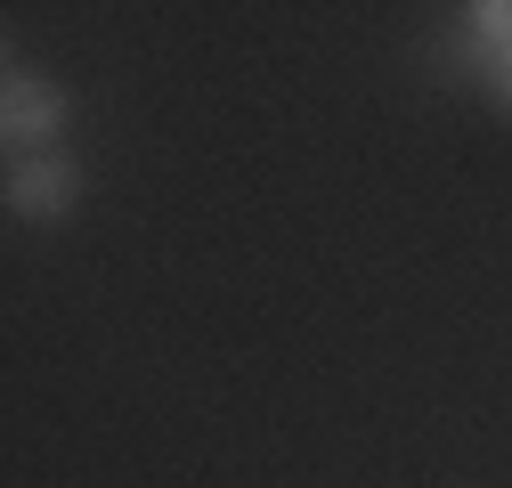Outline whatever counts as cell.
<instances>
[{"mask_svg":"<svg viewBox=\"0 0 512 488\" xmlns=\"http://www.w3.org/2000/svg\"><path fill=\"white\" fill-rule=\"evenodd\" d=\"M74 196H82V179H74L66 155H17V171H9V212H25V220H66Z\"/></svg>","mask_w":512,"mask_h":488,"instance_id":"cell-1","label":"cell"},{"mask_svg":"<svg viewBox=\"0 0 512 488\" xmlns=\"http://www.w3.org/2000/svg\"><path fill=\"white\" fill-rule=\"evenodd\" d=\"M57 122H66V106H57V90L41 74H9V98H0V131H9V147L41 155L57 139Z\"/></svg>","mask_w":512,"mask_h":488,"instance_id":"cell-2","label":"cell"},{"mask_svg":"<svg viewBox=\"0 0 512 488\" xmlns=\"http://www.w3.org/2000/svg\"><path fill=\"white\" fill-rule=\"evenodd\" d=\"M480 17V33H496V41H512V0H488V9H472Z\"/></svg>","mask_w":512,"mask_h":488,"instance_id":"cell-3","label":"cell"},{"mask_svg":"<svg viewBox=\"0 0 512 488\" xmlns=\"http://www.w3.org/2000/svg\"><path fill=\"white\" fill-rule=\"evenodd\" d=\"M504 90H512V74H504Z\"/></svg>","mask_w":512,"mask_h":488,"instance_id":"cell-4","label":"cell"}]
</instances>
